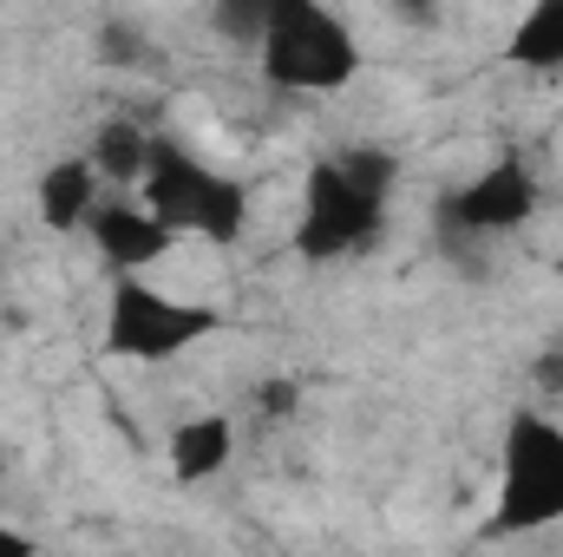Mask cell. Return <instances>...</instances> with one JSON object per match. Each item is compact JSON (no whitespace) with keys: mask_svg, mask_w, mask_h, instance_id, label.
Wrapping results in <instances>:
<instances>
[{"mask_svg":"<svg viewBox=\"0 0 563 557\" xmlns=\"http://www.w3.org/2000/svg\"><path fill=\"white\" fill-rule=\"evenodd\" d=\"M230 328L223 308L197 302V295H170L144 276H112L106 295V354L112 361H132V368H164V361H184L190 348L217 341Z\"/></svg>","mask_w":563,"mask_h":557,"instance_id":"cell-5","label":"cell"},{"mask_svg":"<svg viewBox=\"0 0 563 557\" xmlns=\"http://www.w3.org/2000/svg\"><path fill=\"white\" fill-rule=\"evenodd\" d=\"M99 204H106V177L92 171L86 151L79 157H53L40 171V184H33V217L53 237H86V223H92Z\"/></svg>","mask_w":563,"mask_h":557,"instance_id":"cell-8","label":"cell"},{"mask_svg":"<svg viewBox=\"0 0 563 557\" xmlns=\"http://www.w3.org/2000/svg\"><path fill=\"white\" fill-rule=\"evenodd\" d=\"M86 243H92V256L112 270V276H151L184 237L144 204V197H125V190H106V204L92 210V223H86Z\"/></svg>","mask_w":563,"mask_h":557,"instance_id":"cell-7","label":"cell"},{"mask_svg":"<svg viewBox=\"0 0 563 557\" xmlns=\"http://www.w3.org/2000/svg\"><path fill=\"white\" fill-rule=\"evenodd\" d=\"M250 414L263 419V426L295 419L301 414V381H295V374H269V381H256V387H250Z\"/></svg>","mask_w":563,"mask_h":557,"instance_id":"cell-15","label":"cell"},{"mask_svg":"<svg viewBox=\"0 0 563 557\" xmlns=\"http://www.w3.org/2000/svg\"><path fill=\"white\" fill-rule=\"evenodd\" d=\"M151 151H157V132L144 119H132V112H112L86 144V157L106 177V190H139L144 171H151Z\"/></svg>","mask_w":563,"mask_h":557,"instance_id":"cell-10","label":"cell"},{"mask_svg":"<svg viewBox=\"0 0 563 557\" xmlns=\"http://www.w3.org/2000/svg\"><path fill=\"white\" fill-rule=\"evenodd\" d=\"M139 197L184 237V243H217V250H230V243H243L250 223H256V190H250L236 171L197 157L184 139H164V132H157V151H151V171H144Z\"/></svg>","mask_w":563,"mask_h":557,"instance_id":"cell-4","label":"cell"},{"mask_svg":"<svg viewBox=\"0 0 563 557\" xmlns=\"http://www.w3.org/2000/svg\"><path fill=\"white\" fill-rule=\"evenodd\" d=\"M387 13H394L400 26H432V20H439V0H387Z\"/></svg>","mask_w":563,"mask_h":557,"instance_id":"cell-16","label":"cell"},{"mask_svg":"<svg viewBox=\"0 0 563 557\" xmlns=\"http://www.w3.org/2000/svg\"><path fill=\"white\" fill-rule=\"evenodd\" d=\"M263 13H269V0H210V26H217V40L236 46V53H256Z\"/></svg>","mask_w":563,"mask_h":557,"instance_id":"cell-12","label":"cell"},{"mask_svg":"<svg viewBox=\"0 0 563 557\" xmlns=\"http://www.w3.org/2000/svg\"><path fill=\"white\" fill-rule=\"evenodd\" d=\"M563 525V414L518 401L498 433V499L485 518V545L538 538Z\"/></svg>","mask_w":563,"mask_h":557,"instance_id":"cell-3","label":"cell"},{"mask_svg":"<svg viewBox=\"0 0 563 557\" xmlns=\"http://www.w3.org/2000/svg\"><path fill=\"white\" fill-rule=\"evenodd\" d=\"M230 452H236V414H223V407L184 414L164 433V466L177 485H210L217 472H230Z\"/></svg>","mask_w":563,"mask_h":557,"instance_id":"cell-9","label":"cell"},{"mask_svg":"<svg viewBox=\"0 0 563 557\" xmlns=\"http://www.w3.org/2000/svg\"><path fill=\"white\" fill-rule=\"evenodd\" d=\"M250 59L269 92H295V99H334L367 73L361 33L328 0H269L263 40Z\"/></svg>","mask_w":563,"mask_h":557,"instance_id":"cell-2","label":"cell"},{"mask_svg":"<svg viewBox=\"0 0 563 557\" xmlns=\"http://www.w3.org/2000/svg\"><path fill=\"white\" fill-rule=\"evenodd\" d=\"M26 545H33V538H26L20 525H0V551H26Z\"/></svg>","mask_w":563,"mask_h":557,"instance_id":"cell-17","label":"cell"},{"mask_svg":"<svg viewBox=\"0 0 563 557\" xmlns=\"http://www.w3.org/2000/svg\"><path fill=\"white\" fill-rule=\"evenodd\" d=\"M505 66L518 73H563V0H531L505 40Z\"/></svg>","mask_w":563,"mask_h":557,"instance_id":"cell-11","label":"cell"},{"mask_svg":"<svg viewBox=\"0 0 563 557\" xmlns=\"http://www.w3.org/2000/svg\"><path fill=\"white\" fill-rule=\"evenodd\" d=\"M538 204H544V177H538V164H531L518 144H505L485 171H472V177L439 204V223H445L459 243H485V237H511V230H525V223L538 217Z\"/></svg>","mask_w":563,"mask_h":557,"instance_id":"cell-6","label":"cell"},{"mask_svg":"<svg viewBox=\"0 0 563 557\" xmlns=\"http://www.w3.org/2000/svg\"><path fill=\"white\" fill-rule=\"evenodd\" d=\"M525 401L563 414V341H551V348L531 354V368H525Z\"/></svg>","mask_w":563,"mask_h":557,"instance_id":"cell-14","label":"cell"},{"mask_svg":"<svg viewBox=\"0 0 563 557\" xmlns=\"http://www.w3.org/2000/svg\"><path fill=\"white\" fill-rule=\"evenodd\" d=\"M99 59H106L112 73H119V66H125V73L151 66V40H144L139 20H106V26H99Z\"/></svg>","mask_w":563,"mask_h":557,"instance_id":"cell-13","label":"cell"},{"mask_svg":"<svg viewBox=\"0 0 563 557\" xmlns=\"http://www.w3.org/2000/svg\"><path fill=\"white\" fill-rule=\"evenodd\" d=\"M0 7H13V0H0Z\"/></svg>","mask_w":563,"mask_h":557,"instance_id":"cell-18","label":"cell"},{"mask_svg":"<svg viewBox=\"0 0 563 557\" xmlns=\"http://www.w3.org/2000/svg\"><path fill=\"white\" fill-rule=\"evenodd\" d=\"M400 157L387 144H334L301 171V210L288 250L301 263H341L387 237Z\"/></svg>","mask_w":563,"mask_h":557,"instance_id":"cell-1","label":"cell"}]
</instances>
